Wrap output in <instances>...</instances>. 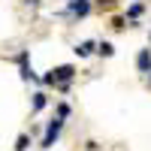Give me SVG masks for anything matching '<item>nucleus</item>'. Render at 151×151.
Instances as JSON below:
<instances>
[{"mask_svg":"<svg viewBox=\"0 0 151 151\" xmlns=\"http://www.w3.org/2000/svg\"><path fill=\"white\" fill-rule=\"evenodd\" d=\"M73 73H76V70H73L70 64H64V67H58V70H52V73H48V76H45V82H48V85L60 82V88H67V82L73 79Z\"/></svg>","mask_w":151,"mask_h":151,"instance_id":"f257e3e1","label":"nucleus"},{"mask_svg":"<svg viewBox=\"0 0 151 151\" xmlns=\"http://www.w3.org/2000/svg\"><path fill=\"white\" fill-rule=\"evenodd\" d=\"M91 52H94V42H79V45H76V55H79V58H88Z\"/></svg>","mask_w":151,"mask_h":151,"instance_id":"39448f33","label":"nucleus"},{"mask_svg":"<svg viewBox=\"0 0 151 151\" xmlns=\"http://www.w3.org/2000/svg\"><path fill=\"white\" fill-rule=\"evenodd\" d=\"M97 48H100V55H106V58H109V55H112V42H100V45H97Z\"/></svg>","mask_w":151,"mask_h":151,"instance_id":"6e6552de","label":"nucleus"},{"mask_svg":"<svg viewBox=\"0 0 151 151\" xmlns=\"http://www.w3.org/2000/svg\"><path fill=\"white\" fill-rule=\"evenodd\" d=\"M42 106H45V94H36L33 97V109H42Z\"/></svg>","mask_w":151,"mask_h":151,"instance_id":"0eeeda50","label":"nucleus"},{"mask_svg":"<svg viewBox=\"0 0 151 151\" xmlns=\"http://www.w3.org/2000/svg\"><path fill=\"white\" fill-rule=\"evenodd\" d=\"M27 142H30V139L21 133V136H18V142H15V151H27Z\"/></svg>","mask_w":151,"mask_h":151,"instance_id":"423d86ee","label":"nucleus"},{"mask_svg":"<svg viewBox=\"0 0 151 151\" xmlns=\"http://www.w3.org/2000/svg\"><path fill=\"white\" fill-rule=\"evenodd\" d=\"M60 127H64V121H60V118H55L52 124H48V130H45V139H42V148H52V145H55V139H58Z\"/></svg>","mask_w":151,"mask_h":151,"instance_id":"f03ea898","label":"nucleus"},{"mask_svg":"<svg viewBox=\"0 0 151 151\" xmlns=\"http://www.w3.org/2000/svg\"><path fill=\"white\" fill-rule=\"evenodd\" d=\"M97 3H100V6H112V0H97Z\"/></svg>","mask_w":151,"mask_h":151,"instance_id":"9d476101","label":"nucleus"},{"mask_svg":"<svg viewBox=\"0 0 151 151\" xmlns=\"http://www.w3.org/2000/svg\"><path fill=\"white\" fill-rule=\"evenodd\" d=\"M30 3H36V0H30Z\"/></svg>","mask_w":151,"mask_h":151,"instance_id":"9b49d317","label":"nucleus"},{"mask_svg":"<svg viewBox=\"0 0 151 151\" xmlns=\"http://www.w3.org/2000/svg\"><path fill=\"white\" fill-rule=\"evenodd\" d=\"M88 0H70V12H76V15H88Z\"/></svg>","mask_w":151,"mask_h":151,"instance_id":"7ed1b4c3","label":"nucleus"},{"mask_svg":"<svg viewBox=\"0 0 151 151\" xmlns=\"http://www.w3.org/2000/svg\"><path fill=\"white\" fill-rule=\"evenodd\" d=\"M58 115H60V118H67V115H70V106L60 103V106H58Z\"/></svg>","mask_w":151,"mask_h":151,"instance_id":"1a4fd4ad","label":"nucleus"},{"mask_svg":"<svg viewBox=\"0 0 151 151\" xmlns=\"http://www.w3.org/2000/svg\"><path fill=\"white\" fill-rule=\"evenodd\" d=\"M136 64H139V70L151 73V52H148V48H145V52H139V60H136Z\"/></svg>","mask_w":151,"mask_h":151,"instance_id":"20e7f679","label":"nucleus"}]
</instances>
